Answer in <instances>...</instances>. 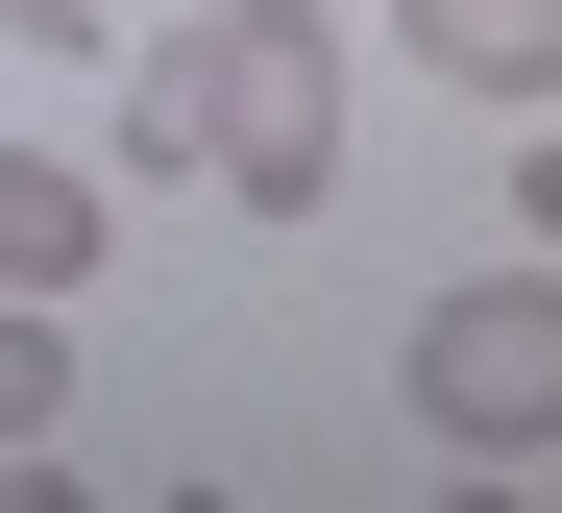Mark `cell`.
Listing matches in <instances>:
<instances>
[{"instance_id":"obj_1","label":"cell","mask_w":562,"mask_h":513,"mask_svg":"<svg viewBox=\"0 0 562 513\" xmlns=\"http://www.w3.org/2000/svg\"><path fill=\"white\" fill-rule=\"evenodd\" d=\"M342 74H367V25H342V0H171L196 196H245V221H318V196H342Z\"/></svg>"},{"instance_id":"obj_2","label":"cell","mask_w":562,"mask_h":513,"mask_svg":"<svg viewBox=\"0 0 562 513\" xmlns=\"http://www.w3.org/2000/svg\"><path fill=\"white\" fill-rule=\"evenodd\" d=\"M392 391H416V440H464V465H562V269H464V293H416Z\"/></svg>"},{"instance_id":"obj_3","label":"cell","mask_w":562,"mask_h":513,"mask_svg":"<svg viewBox=\"0 0 562 513\" xmlns=\"http://www.w3.org/2000/svg\"><path fill=\"white\" fill-rule=\"evenodd\" d=\"M123 269V171L99 147H0V293H99Z\"/></svg>"},{"instance_id":"obj_4","label":"cell","mask_w":562,"mask_h":513,"mask_svg":"<svg viewBox=\"0 0 562 513\" xmlns=\"http://www.w3.org/2000/svg\"><path fill=\"white\" fill-rule=\"evenodd\" d=\"M367 25H392L440 98H490V123H538V98H562V0H367Z\"/></svg>"},{"instance_id":"obj_5","label":"cell","mask_w":562,"mask_h":513,"mask_svg":"<svg viewBox=\"0 0 562 513\" xmlns=\"http://www.w3.org/2000/svg\"><path fill=\"white\" fill-rule=\"evenodd\" d=\"M74 440V293H0V465Z\"/></svg>"},{"instance_id":"obj_6","label":"cell","mask_w":562,"mask_h":513,"mask_svg":"<svg viewBox=\"0 0 562 513\" xmlns=\"http://www.w3.org/2000/svg\"><path fill=\"white\" fill-rule=\"evenodd\" d=\"M99 171H123V196H196V98H171V49L99 74Z\"/></svg>"},{"instance_id":"obj_7","label":"cell","mask_w":562,"mask_h":513,"mask_svg":"<svg viewBox=\"0 0 562 513\" xmlns=\"http://www.w3.org/2000/svg\"><path fill=\"white\" fill-rule=\"evenodd\" d=\"M514 245H562V98L514 123Z\"/></svg>"},{"instance_id":"obj_8","label":"cell","mask_w":562,"mask_h":513,"mask_svg":"<svg viewBox=\"0 0 562 513\" xmlns=\"http://www.w3.org/2000/svg\"><path fill=\"white\" fill-rule=\"evenodd\" d=\"M0 49H123V25H99V0H0Z\"/></svg>"}]
</instances>
